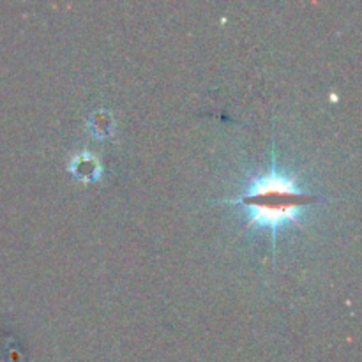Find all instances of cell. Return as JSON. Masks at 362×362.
Wrapping results in <instances>:
<instances>
[{"label":"cell","instance_id":"6da1fadb","mask_svg":"<svg viewBox=\"0 0 362 362\" xmlns=\"http://www.w3.org/2000/svg\"><path fill=\"white\" fill-rule=\"evenodd\" d=\"M317 200L318 197L299 191L293 182L278 175L276 170L260 182L253 184L246 194L235 198L237 204H243L244 207L250 209L258 223L271 226L274 239L278 235V226L292 221L299 214V209L308 207Z\"/></svg>","mask_w":362,"mask_h":362}]
</instances>
